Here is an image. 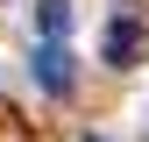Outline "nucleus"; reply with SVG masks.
Here are the masks:
<instances>
[{
  "mask_svg": "<svg viewBox=\"0 0 149 142\" xmlns=\"http://www.w3.org/2000/svg\"><path fill=\"white\" fill-rule=\"evenodd\" d=\"M85 142H107V135H85Z\"/></svg>",
  "mask_w": 149,
  "mask_h": 142,
  "instance_id": "4",
  "label": "nucleus"
},
{
  "mask_svg": "<svg viewBox=\"0 0 149 142\" xmlns=\"http://www.w3.org/2000/svg\"><path fill=\"white\" fill-rule=\"evenodd\" d=\"M149 57V14L135 7V0H121L114 14H107V64L128 71V64H142Z\"/></svg>",
  "mask_w": 149,
  "mask_h": 142,
  "instance_id": "1",
  "label": "nucleus"
},
{
  "mask_svg": "<svg viewBox=\"0 0 149 142\" xmlns=\"http://www.w3.org/2000/svg\"><path fill=\"white\" fill-rule=\"evenodd\" d=\"M36 29H43V43H64L71 36V0H36Z\"/></svg>",
  "mask_w": 149,
  "mask_h": 142,
  "instance_id": "3",
  "label": "nucleus"
},
{
  "mask_svg": "<svg viewBox=\"0 0 149 142\" xmlns=\"http://www.w3.org/2000/svg\"><path fill=\"white\" fill-rule=\"evenodd\" d=\"M29 71H36V85L43 93H71L78 85V64H71V43H36V57H29Z\"/></svg>",
  "mask_w": 149,
  "mask_h": 142,
  "instance_id": "2",
  "label": "nucleus"
}]
</instances>
